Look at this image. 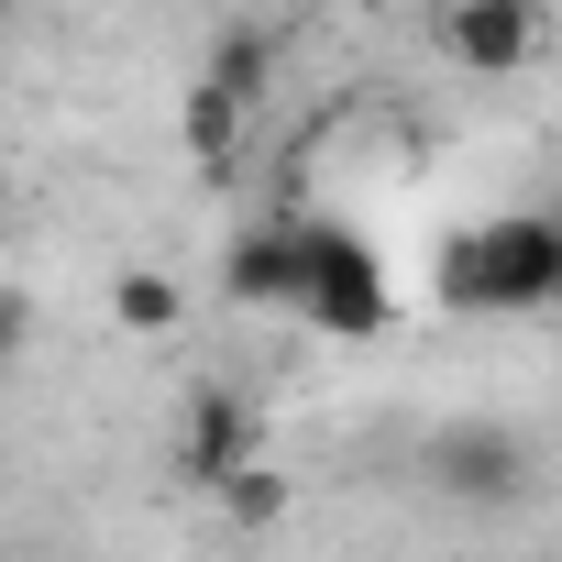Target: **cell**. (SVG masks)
<instances>
[{"label":"cell","instance_id":"cell-1","mask_svg":"<svg viewBox=\"0 0 562 562\" xmlns=\"http://www.w3.org/2000/svg\"><path fill=\"white\" fill-rule=\"evenodd\" d=\"M562 299V221L551 210H496L441 243V310L474 321H540Z\"/></svg>","mask_w":562,"mask_h":562},{"label":"cell","instance_id":"cell-2","mask_svg":"<svg viewBox=\"0 0 562 562\" xmlns=\"http://www.w3.org/2000/svg\"><path fill=\"white\" fill-rule=\"evenodd\" d=\"M288 321L321 331V342H386L397 331V276H386V254L353 221H299V299H288Z\"/></svg>","mask_w":562,"mask_h":562},{"label":"cell","instance_id":"cell-3","mask_svg":"<svg viewBox=\"0 0 562 562\" xmlns=\"http://www.w3.org/2000/svg\"><path fill=\"white\" fill-rule=\"evenodd\" d=\"M419 463H430V485H441L452 507H518L529 474H540L529 441H518V419H441Z\"/></svg>","mask_w":562,"mask_h":562},{"label":"cell","instance_id":"cell-4","mask_svg":"<svg viewBox=\"0 0 562 562\" xmlns=\"http://www.w3.org/2000/svg\"><path fill=\"white\" fill-rule=\"evenodd\" d=\"M540 0H452V23H441V45H452V67H474V78H529L540 67Z\"/></svg>","mask_w":562,"mask_h":562},{"label":"cell","instance_id":"cell-5","mask_svg":"<svg viewBox=\"0 0 562 562\" xmlns=\"http://www.w3.org/2000/svg\"><path fill=\"white\" fill-rule=\"evenodd\" d=\"M254 452H265V408H254L243 386H199L188 419H177V463H188L199 485H221V474L254 463Z\"/></svg>","mask_w":562,"mask_h":562},{"label":"cell","instance_id":"cell-6","mask_svg":"<svg viewBox=\"0 0 562 562\" xmlns=\"http://www.w3.org/2000/svg\"><path fill=\"white\" fill-rule=\"evenodd\" d=\"M221 299L288 321V299H299V221H243L221 243Z\"/></svg>","mask_w":562,"mask_h":562},{"label":"cell","instance_id":"cell-7","mask_svg":"<svg viewBox=\"0 0 562 562\" xmlns=\"http://www.w3.org/2000/svg\"><path fill=\"white\" fill-rule=\"evenodd\" d=\"M243 122H254V100H232L221 78H188V100H177V144H188L199 177H232V166H243Z\"/></svg>","mask_w":562,"mask_h":562},{"label":"cell","instance_id":"cell-8","mask_svg":"<svg viewBox=\"0 0 562 562\" xmlns=\"http://www.w3.org/2000/svg\"><path fill=\"white\" fill-rule=\"evenodd\" d=\"M210 507H221L232 529H276V518L299 507V485H288V463H265V452H254V463H232V474L210 485Z\"/></svg>","mask_w":562,"mask_h":562},{"label":"cell","instance_id":"cell-9","mask_svg":"<svg viewBox=\"0 0 562 562\" xmlns=\"http://www.w3.org/2000/svg\"><path fill=\"white\" fill-rule=\"evenodd\" d=\"M111 321L144 331V342H166V331L188 321V288H177V276H155V265H133V276H111Z\"/></svg>","mask_w":562,"mask_h":562},{"label":"cell","instance_id":"cell-10","mask_svg":"<svg viewBox=\"0 0 562 562\" xmlns=\"http://www.w3.org/2000/svg\"><path fill=\"white\" fill-rule=\"evenodd\" d=\"M199 78H221L232 100H265V78H276V45L243 23V34H221V45H210V67H199Z\"/></svg>","mask_w":562,"mask_h":562},{"label":"cell","instance_id":"cell-11","mask_svg":"<svg viewBox=\"0 0 562 562\" xmlns=\"http://www.w3.org/2000/svg\"><path fill=\"white\" fill-rule=\"evenodd\" d=\"M12 342H23V299H12V288H0V353H12Z\"/></svg>","mask_w":562,"mask_h":562}]
</instances>
